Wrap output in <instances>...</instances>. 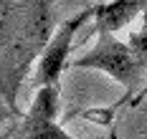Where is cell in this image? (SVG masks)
<instances>
[{
  "label": "cell",
  "instance_id": "1",
  "mask_svg": "<svg viewBox=\"0 0 147 139\" xmlns=\"http://www.w3.org/2000/svg\"><path fill=\"white\" fill-rule=\"evenodd\" d=\"M51 3L20 0L0 18L5 35H0V94L15 109V94L36 56L51 41Z\"/></svg>",
  "mask_w": 147,
  "mask_h": 139
},
{
  "label": "cell",
  "instance_id": "2",
  "mask_svg": "<svg viewBox=\"0 0 147 139\" xmlns=\"http://www.w3.org/2000/svg\"><path fill=\"white\" fill-rule=\"evenodd\" d=\"M71 68H94V71H104L109 78H114L119 86H124L127 96L142 91L145 86V63L137 56L132 43L119 41L114 33H99L96 46L86 51L84 56H76L69 61Z\"/></svg>",
  "mask_w": 147,
  "mask_h": 139
},
{
  "label": "cell",
  "instance_id": "3",
  "mask_svg": "<svg viewBox=\"0 0 147 139\" xmlns=\"http://www.w3.org/2000/svg\"><path fill=\"white\" fill-rule=\"evenodd\" d=\"M91 13H94V8L81 10L74 18H66V20L59 23V28L53 31L51 41L46 43V48L38 56V68H36V78H33L36 89L38 86H59L61 76H63V71L69 68V61H71L69 53H71L74 35L79 33V28L86 23V18Z\"/></svg>",
  "mask_w": 147,
  "mask_h": 139
},
{
  "label": "cell",
  "instance_id": "4",
  "mask_svg": "<svg viewBox=\"0 0 147 139\" xmlns=\"http://www.w3.org/2000/svg\"><path fill=\"white\" fill-rule=\"evenodd\" d=\"M59 86H38L20 124V139H76L59 124Z\"/></svg>",
  "mask_w": 147,
  "mask_h": 139
},
{
  "label": "cell",
  "instance_id": "5",
  "mask_svg": "<svg viewBox=\"0 0 147 139\" xmlns=\"http://www.w3.org/2000/svg\"><path fill=\"white\" fill-rule=\"evenodd\" d=\"M147 0H107L94 8V31L117 33L129 25L140 13H145Z\"/></svg>",
  "mask_w": 147,
  "mask_h": 139
},
{
  "label": "cell",
  "instance_id": "6",
  "mask_svg": "<svg viewBox=\"0 0 147 139\" xmlns=\"http://www.w3.org/2000/svg\"><path fill=\"white\" fill-rule=\"evenodd\" d=\"M129 43H132V48L137 51V56L142 58V63H145V71H147V25L142 28V31H137L129 35Z\"/></svg>",
  "mask_w": 147,
  "mask_h": 139
}]
</instances>
